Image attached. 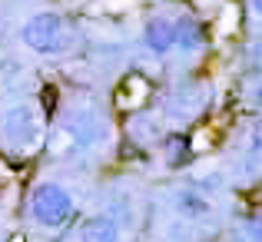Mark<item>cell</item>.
<instances>
[{
  "mask_svg": "<svg viewBox=\"0 0 262 242\" xmlns=\"http://www.w3.org/2000/svg\"><path fill=\"white\" fill-rule=\"evenodd\" d=\"M30 216L47 229H60L73 216V196L57 183H40L30 196Z\"/></svg>",
  "mask_w": 262,
  "mask_h": 242,
  "instance_id": "1",
  "label": "cell"
},
{
  "mask_svg": "<svg viewBox=\"0 0 262 242\" xmlns=\"http://www.w3.org/2000/svg\"><path fill=\"white\" fill-rule=\"evenodd\" d=\"M20 40L33 53H40V57H53V53L63 50V17H57V13H37V17H30L24 24Z\"/></svg>",
  "mask_w": 262,
  "mask_h": 242,
  "instance_id": "2",
  "label": "cell"
},
{
  "mask_svg": "<svg viewBox=\"0 0 262 242\" xmlns=\"http://www.w3.org/2000/svg\"><path fill=\"white\" fill-rule=\"evenodd\" d=\"M4 136L13 143V146H27L37 136V113L33 106L20 103V106H10L4 113Z\"/></svg>",
  "mask_w": 262,
  "mask_h": 242,
  "instance_id": "3",
  "label": "cell"
},
{
  "mask_svg": "<svg viewBox=\"0 0 262 242\" xmlns=\"http://www.w3.org/2000/svg\"><path fill=\"white\" fill-rule=\"evenodd\" d=\"M176 30H179V24H173V20L153 17L146 24V30H143V43H146L156 57H166L169 50H176Z\"/></svg>",
  "mask_w": 262,
  "mask_h": 242,
  "instance_id": "4",
  "label": "cell"
},
{
  "mask_svg": "<svg viewBox=\"0 0 262 242\" xmlns=\"http://www.w3.org/2000/svg\"><path fill=\"white\" fill-rule=\"evenodd\" d=\"M80 242H120V226L110 216H90L80 226Z\"/></svg>",
  "mask_w": 262,
  "mask_h": 242,
  "instance_id": "5",
  "label": "cell"
},
{
  "mask_svg": "<svg viewBox=\"0 0 262 242\" xmlns=\"http://www.w3.org/2000/svg\"><path fill=\"white\" fill-rule=\"evenodd\" d=\"M203 27L196 24L192 17H186V20H179V30H176V47L183 53H192V50H199L203 47Z\"/></svg>",
  "mask_w": 262,
  "mask_h": 242,
  "instance_id": "6",
  "label": "cell"
},
{
  "mask_svg": "<svg viewBox=\"0 0 262 242\" xmlns=\"http://www.w3.org/2000/svg\"><path fill=\"white\" fill-rule=\"evenodd\" d=\"M176 206H179V212H183V216H189V219L206 216V212H209V203H206L199 192H189V189H183L176 196Z\"/></svg>",
  "mask_w": 262,
  "mask_h": 242,
  "instance_id": "7",
  "label": "cell"
},
{
  "mask_svg": "<svg viewBox=\"0 0 262 242\" xmlns=\"http://www.w3.org/2000/svg\"><path fill=\"white\" fill-rule=\"evenodd\" d=\"M166 146H169V163H173V166H179L186 156H189V153H186V140H183V136H169Z\"/></svg>",
  "mask_w": 262,
  "mask_h": 242,
  "instance_id": "8",
  "label": "cell"
},
{
  "mask_svg": "<svg viewBox=\"0 0 262 242\" xmlns=\"http://www.w3.org/2000/svg\"><path fill=\"white\" fill-rule=\"evenodd\" d=\"M249 236H252V242H262V216H256L249 223Z\"/></svg>",
  "mask_w": 262,
  "mask_h": 242,
  "instance_id": "9",
  "label": "cell"
},
{
  "mask_svg": "<svg viewBox=\"0 0 262 242\" xmlns=\"http://www.w3.org/2000/svg\"><path fill=\"white\" fill-rule=\"evenodd\" d=\"M252 149H256V153H262V120L252 126Z\"/></svg>",
  "mask_w": 262,
  "mask_h": 242,
  "instance_id": "10",
  "label": "cell"
},
{
  "mask_svg": "<svg viewBox=\"0 0 262 242\" xmlns=\"http://www.w3.org/2000/svg\"><path fill=\"white\" fill-rule=\"evenodd\" d=\"M256 103H259V106H262V83H259V86H256Z\"/></svg>",
  "mask_w": 262,
  "mask_h": 242,
  "instance_id": "11",
  "label": "cell"
},
{
  "mask_svg": "<svg viewBox=\"0 0 262 242\" xmlns=\"http://www.w3.org/2000/svg\"><path fill=\"white\" fill-rule=\"evenodd\" d=\"M252 7H256V13L262 17V0H252Z\"/></svg>",
  "mask_w": 262,
  "mask_h": 242,
  "instance_id": "12",
  "label": "cell"
}]
</instances>
